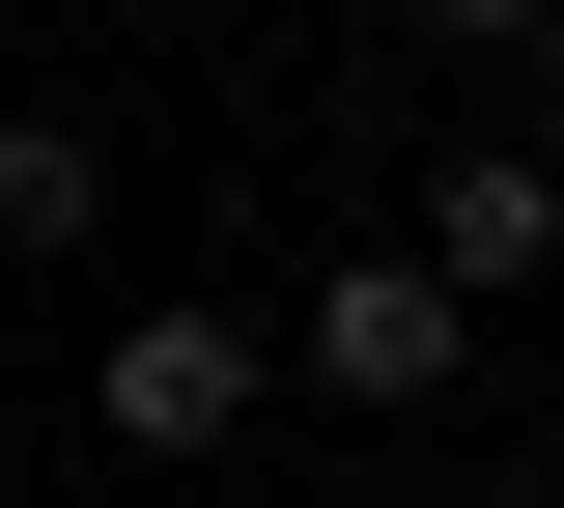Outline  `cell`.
Wrapping results in <instances>:
<instances>
[{"mask_svg": "<svg viewBox=\"0 0 564 508\" xmlns=\"http://www.w3.org/2000/svg\"><path fill=\"white\" fill-rule=\"evenodd\" d=\"M85 424H113V452H226V424H254V311H198V283L113 311V339H85Z\"/></svg>", "mask_w": 564, "mask_h": 508, "instance_id": "obj_1", "label": "cell"}, {"mask_svg": "<svg viewBox=\"0 0 564 508\" xmlns=\"http://www.w3.org/2000/svg\"><path fill=\"white\" fill-rule=\"evenodd\" d=\"M395 255H423L452 311H536V283H564V170H536V142H452V170L395 198Z\"/></svg>", "mask_w": 564, "mask_h": 508, "instance_id": "obj_2", "label": "cell"}, {"mask_svg": "<svg viewBox=\"0 0 564 508\" xmlns=\"http://www.w3.org/2000/svg\"><path fill=\"white\" fill-rule=\"evenodd\" d=\"M452 367H480V311L423 283V255H339V283H311V396H367V424H423Z\"/></svg>", "mask_w": 564, "mask_h": 508, "instance_id": "obj_3", "label": "cell"}, {"mask_svg": "<svg viewBox=\"0 0 564 508\" xmlns=\"http://www.w3.org/2000/svg\"><path fill=\"white\" fill-rule=\"evenodd\" d=\"M85 226H113V142L85 114H0V255H85Z\"/></svg>", "mask_w": 564, "mask_h": 508, "instance_id": "obj_4", "label": "cell"}, {"mask_svg": "<svg viewBox=\"0 0 564 508\" xmlns=\"http://www.w3.org/2000/svg\"><path fill=\"white\" fill-rule=\"evenodd\" d=\"M423 57H564V0H395Z\"/></svg>", "mask_w": 564, "mask_h": 508, "instance_id": "obj_5", "label": "cell"}, {"mask_svg": "<svg viewBox=\"0 0 564 508\" xmlns=\"http://www.w3.org/2000/svg\"><path fill=\"white\" fill-rule=\"evenodd\" d=\"M536 170H564V57H536Z\"/></svg>", "mask_w": 564, "mask_h": 508, "instance_id": "obj_6", "label": "cell"}, {"mask_svg": "<svg viewBox=\"0 0 564 508\" xmlns=\"http://www.w3.org/2000/svg\"><path fill=\"white\" fill-rule=\"evenodd\" d=\"M536 508H564V452H536Z\"/></svg>", "mask_w": 564, "mask_h": 508, "instance_id": "obj_7", "label": "cell"}]
</instances>
